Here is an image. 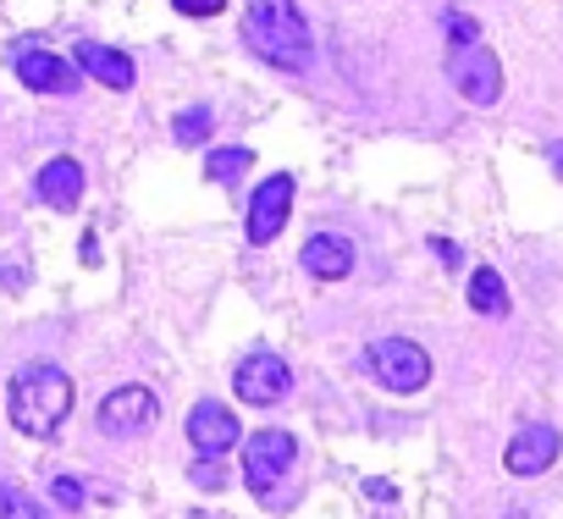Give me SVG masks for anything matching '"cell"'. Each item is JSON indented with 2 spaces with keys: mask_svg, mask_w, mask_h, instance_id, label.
Here are the masks:
<instances>
[{
  "mask_svg": "<svg viewBox=\"0 0 563 519\" xmlns=\"http://www.w3.org/2000/svg\"><path fill=\"white\" fill-rule=\"evenodd\" d=\"M0 519H45L34 497H23L18 486H0Z\"/></svg>",
  "mask_w": 563,
  "mask_h": 519,
  "instance_id": "ac0fdd59",
  "label": "cell"
},
{
  "mask_svg": "<svg viewBox=\"0 0 563 519\" xmlns=\"http://www.w3.org/2000/svg\"><path fill=\"white\" fill-rule=\"evenodd\" d=\"M155 415H161V404H155V393L150 387H117V393H106V404H100V431L106 437H144L150 426H155Z\"/></svg>",
  "mask_w": 563,
  "mask_h": 519,
  "instance_id": "ba28073f",
  "label": "cell"
},
{
  "mask_svg": "<svg viewBox=\"0 0 563 519\" xmlns=\"http://www.w3.org/2000/svg\"><path fill=\"white\" fill-rule=\"evenodd\" d=\"M73 62H78V73H89L95 84H106V89H117V95H128L133 78H139L133 56H122V51H111V45H95V40H84V45L73 51Z\"/></svg>",
  "mask_w": 563,
  "mask_h": 519,
  "instance_id": "4fadbf2b",
  "label": "cell"
},
{
  "mask_svg": "<svg viewBox=\"0 0 563 519\" xmlns=\"http://www.w3.org/2000/svg\"><path fill=\"white\" fill-rule=\"evenodd\" d=\"M547 155H552V166H558V172H563V144H552V150H547Z\"/></svg>",
  "mask_w": 563,
  "mask_h": 519,
  "instance_id": "7402d4cb",
  "label": "cell"
},
{
  "mask_svg": "<svg viewBox=\"0 0 563 519\" xmlns=\"http://www.w3.org/2000/svg\"><path fill=\"white\" fill-rule=\"evenodd\" d=\"M12 67H18V78H23L34 95H73V89H78V67L62 62L56 51L18 45V51H12Z\"/></svg>",
  "mask_w": 563,
  "mask_h": 519,
  "instance_id": "9c48e42d",
  "label": "cell"
},
{
  "mask_svg": "<svg viewBox=\"0 0 563 519\" xmlns=\"http://www.w3.org/2000/svg\"><path fill=\"white\" fill-rule=\"evenodd\" d=\"M294 459H299V442L288 431H254L243 442V481H249V492L254 497H271L276 481L294 470Z\"/></svg>",
  "mask_w": 563,
  "mask_h": 519,
  "instance_id": "5b68a950",
  "label": "cell"
},
{
  "mask_svg": "<svg viewBox=\"0 0 563 519\" xmlns=\"http://www.w3.org/2000/svg\"><path fill=\"white\" fill-rule=\"evenodd\" d=\"M34 194H40L51 210H78V199H84V166H78L73 155L45 161L40 177H34Z\"/></svg>",
  "mask_w": 563,
  "mask_h": 519,
  "instance_id": "5bb4252c",
  "label": "cell"
},
{
  "mask_svg": "<svg viewBox=\"0 0 563 519\" xmlns=\"http://www.w3.org/2000/svg\"><path fill=\"white\" fill-rule=\"evenodd\" d=\"M238 415L227 409V404H216V398H199L194 409H188V442L199 448V453H227V448H238Z\"/></svg>",
  "mask_w": 563,
  "mask_h": 519,
  "instance_id": "30bf717a",
  "label": "cell"
},
{
  "mask_svg": "<svg viewBox=\"0 0 563 519\" xmlns=\"http://www.w3.org/2000/svg\"><path fill=\"white\" fill-rule=\"evenodd\" d=\"M194 486H210V492H216V486H221V464H216V459H210V464H194Z\"/></svg>",
  "mask_w": 563,
  "mask_h": 519,
  "instance_id": "44dd1931",
  "label": "cell"
},
{
  "mask_svg": "<svg viewBox=\"0 0 563 519\" xmlns=\"http://www.w3.org/2000/svg\"><path fill=\"white\" fill-rule=\"evenodd\" d=\"M299 266L316 277V283H343L354 272V243L343 232H316L305 249H299Z\"/></svg>",
  "mask_w": 563,
  "mask_h": 519,
  "instance_id": "7c38bea8",
  "label": "cell"
},
{
  "mask_svg": "<svg viewBox=\"0 0 563 519\" xmlns=\"http://www.w3.org/2000/svg\"><path fill=\"white\" fill-rule=\"evenodd\" d=\"M288 387H294V371H288V360L282 354H249L238 371H232V393L243 398V404H254V409H271V404H282L288 398Z\"/></svg>",
  "mask_w": 563,
  "mask_h": 519,
  "instance_id": "8992f818",
  "label": "cell"
},
{
  "mask_svg": "<svg viewBox=\"0 0 563 519\" xmlns=\"http://www.w3.org/2000/svg\"><path fill=\"white\" fill-rule=\"evenodd\" d=\"M558 453H563V437L552 426H519L514 442H508V453H503V464L514 475H541V470H552Z\"/></svg>",
  "mask_w": 563,
  "mask_h": 519,
  "instance_id": "8fae6325",
  "label": "cell"
},
{
  "mask_svg": "<svg viewBox=\"0 0 563 519\" xmlns=\"http://www.w3.org/2000/svg\"><path fill=\"white\" fill-rule=\"evenodd\" d=\"M294 216V172H271L249 199V243H271Z\"/></svg>",
  "mask_w": 563,
  "mask_h": 519,
  "instance_id": "52a82bcc",
  "label": "cell"
},
{
  "mask_svg": "<svg viewBox=\"0 0 563 519\" xmlns=\"http://www.w3.org/2000/svg\"><path fill=\"white\" fill-rule=\"evenodd\" d=\"M365 365H371V376L387 393H420L431 382V354L420 343H409V338H376L365 349Z\"/></svg>",
  "mask_w": 563,
  "mask_h": 519,
  "instance_id": "277c9868",
  "label": "cell"
},
{
  "mask_svg": "<svg viewBox=\"0 0 563 519\" xmlns=\"http://www.w3.org/2000/svg\"><path fill=\"white\" fill-rule=\"evenodd\" d=\"M442 29H448V84L459 89V100H470L475 111L497 106L503 100V62H497V51L481 40V29L464 12H448Z\"/></svg>",
  "mask_w": 563,
  "mask_h": 519,
  "instance_id": "3957f363",
  "label": "cell"
},
{
  "mask_svg": "<svg viewBox=\"0 0 563 519\" xmlns=\"http://www.w3.org/2000/svg\"><path fill=\"white\" fill-rule=\"evenodd\" d=\"M51 497H56L62 508H84V486H78L73 475H56V486H51Z\"/></svg>",
  "mask_w": 563,
  "mask_h": 519,
  "instance_id": "d6986e66",
  "label": "cell"
},
{
  "mask_svg": "<svg viewBox=\"0 0 563 519\" xmlns=\"http://www.w3.org/2000/svg\"><path fill=\"white\" fill-rule=\"evenodd\" d=\"M254 166V155L243 150V144H227V150H210V161H205V172L216 177V183H238L243 172Z\"/></svg>",
  "mask_w": 563,
  "mask_h": 519,
  "instance_id": "2e32d148",
  "label": "cell"
},
{
  "mask_svg": "<svg viewBox=\"0 0 563 519\" xmlns=\"http://www.w3.org/2000/svg\"><path fill=\"white\" fill-rule=\"evenodd\" d=\"M227 7V0H172V12H183V18H216Z\"/></svg>",
  "mask_w": 563,
  "mask_h": 519,
  "instance_id": "ffe728a7",
  "label": "cell"
},
{
  "mask_svg": "<svg viewBox=\"0 0 563 519\" xmlns=\"http://www.w3.org/2000/svg\"><path fill=\"white\" fill-rule=\"evenodd\" d=\"M470 310L475 316H508V288H503V277L492 272V266H475V277H470Z\"/></svg>",
  "mask_w": 563,
  "mask_h": 519,
  "instance_id": "9a60e30c",
  "label": "cell"
},
{
  "mask_svg": "<svg viewBox=\"0 0 563 519\" xmlns=\"http://www.w3.org/2000/svg\"><path fill=\"white\" fill-rule=\"evenodd\" d=\"M172 133H177V144H205V139H210V106L177 111V117H172Z\"/></svg>",
  "mask_w": 563,
  "mask_h": 519,
  "instance_id": "e0dca14e",
  "label": "cell"
},
{
  "mask_svg": "<svg viewBox=\"0 0 563 519\" xmlns=\"http://www.w3.org/2000/svg\"><path fill=\"white\" fill-rule=\"evenodd\" d=\"M7 415L23 437H56L62 420L73 415V376L51 360H34L12 376V393H7Z\"/></svg>",
  "mask_w": 563,
  "mask_h": 519,
  "instance_id": "7a4b0ae2",
  "label": "cell"
},
{
  "mask_svg": "<svg viewBox=\"0 0 563 519\" xmlns=\"http://www.w3.org/2000/svg\"><path fill=\"white\" fill-rule=\"evenodd\" d=\"M243 45L276 73H310L316 40L294 0H249L243 7Z\"/></svg>",
  "mask_w": 563,
  "mask_h": 519,
  "instance_id": "6da1fadb",
  "label": "cell"
}]
</instances>
